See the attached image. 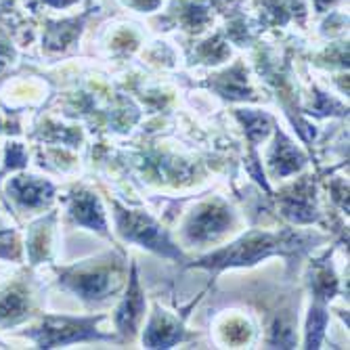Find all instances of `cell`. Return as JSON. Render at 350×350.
Segmentation results:
<instances>
[{"label": "cell", "mask_w": 350, "mask_h": 350, "mask_svg": "<svg viewBox=\"0 0 350 350\" xmlns=\"http://www.w3.org/2000/svg\"><path fill=\"white\" fill-rule=\"evenodd\" d=\"M5 233H7V231H0V237H3V235H5Z\"/></svg>", "instance_id": "cell-16"}, {"label": "cell", "mask_w": 350, "mask_h": 350, "mask_svg": "<svg viewBox=\"0 0 350 350\" xmlns=\"http://www.w3.org/2000/svg\"><path fill=\"white\" fill-rule=\"evenodd\" d=\"M27 162V155L21 143H9L7 147V168H21Z\"/></svg>", "instance_id": "cell-15"}, {"label": "cell", "mask_w": 350, "mask_h": 350, "mask_svg": "<svg viewBox=\"0 0 350 350\" xmlns=\"http://www.w3.org/2000/svg\"><path fill=\"white\" fill-rule=\"evenodd\" d=\"M298 237H279V235H269V233H250L241 241L233 243L227 250H220L212 256L204 258L202 262H196L198 267H208V269H225V267H235V265H254L256 260L269 256L273 252H285L288 247H294Z\"/></svg>", "instance_id": "cell-1"}, {"label": "cell", "mask_w": 350, "mask_h": 350, "mask_svg": "<svg viewBox=\"0 0 350 350\" xmlns=\"http://www.w3.org/2000/svg\"><path fill=\"white\" fill-rule=\"evenodd\" d=\"M145 314V296L141 292V285H139V279H137V271L133 269V275H131V283H129V292H126L120 308H118V314H116V321H118V327L122 334H129L133 336L137 332V325L139 321L143 319Z\"/></svg>", "instance_id": "cell-6"}, {"label": "cell", "mask_w": 350, "mask_h": 350, "mask_svg": "<svg viewBox=\"0 0 350 350\" xmlns=\"http://www.w3.org/2000/svg\"><path fill=\"white\" fill-rule=\"evenodd\" d=\"M9 196L23 208H40L53 198V185L36 176H15L9 180Z\"/></svg>", "instance_id": "cell-7"}, {"label": "cell", "mask_w": 350, "mask_h": 350, "mask_svg": "<svg viewBox=\"0 0 350 350\" xmlns=\"http://www.w3.org/2000/svg\"><path fill=\"white\" fill-rule=\"evenodd\" d=\"M325 323H327V312H325L321 306L310 308L308 329H306V346H308V348H319L321 338H323Z\"/></svg>", "instance_id": "cell-14"}, {"label": "cell", "mask_w": 350, "mask_h": 350, "mask_svg": "<svg viewBox=\"0 0 350 350\" xmlns=\"http://www.w3.org/2000/svg\"><path fill=\"white\" fill-rule=\"evenodd\" d=\"M99 319H70V317H49L38 329L27 332L29 338H34L40 348H53L57 344H72L78 340L88 338H103L94 332Z\"/></svg>", "instance_id": "cell-4"}, {"label": "cell", "mask_w": 350, "mask_h": 350, "mask_svg": "<svg viewBox=\"0 0 350 350\" xmlns=\"http://www.w3.org/2000/svg\"><path fill=\"white\" fill-rule=\"evenodd\" d=\"M29 298L23 290L11 288L5 294H0V323L13 325L27 317Z\"/></svg>", "instance_id": "cell-11"}, {"label": "cell", "mask_w": 350, "mask_h": 350, "mask_svg": "<svg viewBox=\"0 0 350 350\" xmlns=\"http://www.w3.org/2000/svg\"><path fill=\"white\" fill-rule=\"evenodd\" d=\"M180 338H183V325L164 310L162 312L157 310L153 314V319L149 321L143 342L147 348H170Z\"/></svg>", "instance_id": "cell-8"}, {"label": "cell", "mask_w": 350, "mask_h": 350, "mask_svg": "<svg viewBox=\"0 0 350 350\" xmlns=\"http://www.w3.org/2000/svg\"><path fill=\"white\" fill-rule=\"evenodd\" d=\"M231 225V214L220 202H210L202 206L187 225V237L191 241H208L214 235L227 231Z\"/></svg>", "instance_id": "cell-5"}, {"label": "cell", "mask_w": 350, "mask_h": 350, "mask_svg": "<svg viewBox=\"0 0 350 350\" xmlns=\"http://www.w3.org/2000/svg\"><path fill=\"white\" fill-rule=\"evenodd\" d=\"M302 164H304V157L300 155V151L283 135H277V145L271 155L273 172L277 176H288L292 172H296Z\"/></svg>", "instance_id": "cell-10"}, {"label": "cell", "mask_w": 350, "mask_h": 350, "mask_svg": "<svg viewBox=\"0 0 350 350\" xmlns=\"http://www.w3.org/2000/svg\"><path fill=\"white\" fill-rule=\"evenodd\" d=\"M116 210H118L116 212L118 229L124 235V239L137 241L149 250L164 254V256L183 258V254L172 245V241L162 231V227L157 225V222H153V218H149L145 212H129V210H122L120 206H116Z\"/></svg>", "instance_id": "cell-3"}, {"label": "cell", "mask_w": 350, "mask_h": 350, "mask_svg": "<svg viewBox=\"0 0 350 350\" xmlns=\"http://www.w3.org/2000/svg\"><path fill=\"white\" fill-rule=\"evenodd\" d=\"M271 346L275 348H294L296 346V334H294V321L288 317H279L271 329Z\"/></svg>", "instance_id": "cell-13"}, {"label": "cell", "mask_w": 350, "mask_h": 350, "mask_svg": "<svg viewBox=\"0 0 350 350\" xmlns=\"http://www.w3.org/2000/svg\"><path fill=\"white\" fill-rule=\"evenodd\" d=\"M70 214L80 222V225H86L90 229H97L101 233H105V216L103 210L99 206V200L94 198L92 193H76L70 202Z\"/></svg>", "instance_id": "cell-9"}, {"label": "cell", "mask_w": 350, "mask_h": 350, "mask_svg": "<svg viewBox=\"0 0 350 350\" xmlns=\"http://www.w3.org/2000/svg\"><path fill=\"white\" fill-rule=\"evenodd\" d=\"M51 222L53 216H49L46 220L36 222L29 231V239H27V254L31 262H40L42 258H46L49 247H51Z\"/></svg>", "instance_id": "cell-12"}, {"label": "cell", "mask_w": 350, "mask_h": 350, "mask_svg": "<svg viewBox=\"0 0 350 350\" xmlns=\"http://www.w3.org/2000/svg\"><path fill=\"white\" fill-rule=\"evenodd\" d=\"M120 271L116 269L113 262L78 267L61 275V283L68 285L72 292H76L86 302L103 300L116 294L120 288Z\"/></svg>", "instance_id": "cell-2"}]
</instances>
